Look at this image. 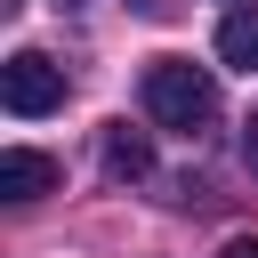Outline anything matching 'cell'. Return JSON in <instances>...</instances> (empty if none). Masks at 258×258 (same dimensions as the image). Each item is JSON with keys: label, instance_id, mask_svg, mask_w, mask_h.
Masks as SVG:
<instances>
[{"label": "cell", "instance_id": "cell-1", "mask_svg": "<svg viewBox=\"0 0 258 258\" xmlns=\"http://www.w3.org/2000/svg\"><path fill=\"white\" fill-rule=\"evenodd\" d=\"M145 113L161 129H177V137H202L218 121V81L202 64H185V56H153L145 64Z\"/></svg>", "mask_w": 258, "mask_h": 258}, {"label": "cell", "instance_id": "cell-2", "mask_svg": "<svg viewBox=\"0 0 258 258\" xmlns=\"http://www.w3.org/2000/svg\"><path fill=\"white\" fill-rule=\"evenodd\" d=\"M0 105H8L16 121L56 113V105H64V64H48L40 48H16V56L0 64Z\"/></svg>", "mask_w": 258, "mask_h": 258}, {"label": "cell", "instance_id": "cell-5", "mask_svg": "<svg viewBox=\"0 0 258 258\" xmlns=\"http://www.w3.org/2000/svg\"><path fill=\"white\" fill-rule=\"evenodd\" d=\"M218 56H226L234 73H258V8H234V16L218 24Z\"/></svg>", "mask_w": 258, "mask_h": 258}, {"label": "cell", "instance_id": "cell-6", "mask_svg": "<svg viewBox=\"0 0 258 258\" xmlns=\"http://www.w3.org/2000/svg\"><path fill=\"white\" fill-rule=\"evenodd\" d=\"M218 258H258V242H250V234H234V242H226Z\"/></svg>", "mask_w": 258, "mask_h": 258}, {"label": "cell", "instance_id": "cell-7", "mask_svg": "<svg viewBox=\"0 0 258 258\" xmlns=\"http://www.w3.org/2000/svg\"><path fill=\"white\" fill-rule=\"evenodd\" d=\"M242 153H250V169H258V113H250V137H242Z\"/></svg>", "mask_w": 258, "mask_h": 258}, {"label": "cell", "instance_id": "cell-8", "mask_svg": "<svg viewBox=\"0 0 258 258\" xmlns=\"http://www.w3.org/2000/svg\"><path fill=\"white\" fill-rule=\"evenodd\" d=\"M16 8H24V0H0V16H16Z\"/></svg>", "mask_w": 258, "mask_h": 258}, {"label": "cell", "instance_id": "cell-3", "mask_svg": "<svg viewBox=\"0 0 258 258\" xmlns=\"http://www.w3.org/2000/svg\"><path fill=\"white\" fill-rule=\"evenodd\" d=\"M56 177H64V169H56L48 153H32V145H8V153H0V194H8V202H40V194H56Z\"/></svg>", "mask_w": 258, "mask_h": 258}, {"label": "cell", "instance_id": "cell-4", "mask_svg": "<svg viewBox=\"0 0 258 258\" xmlns=\"http://www.w3.org/2000/svg\"><path fill=\"white\" fill-rule=\"evenodd\" d=\"M105 177H121V185L153 177V145H145L129 121H113V129H105Z\"/></svg>", "mask_w": 258, "mask_h": 258}]
</instances>
